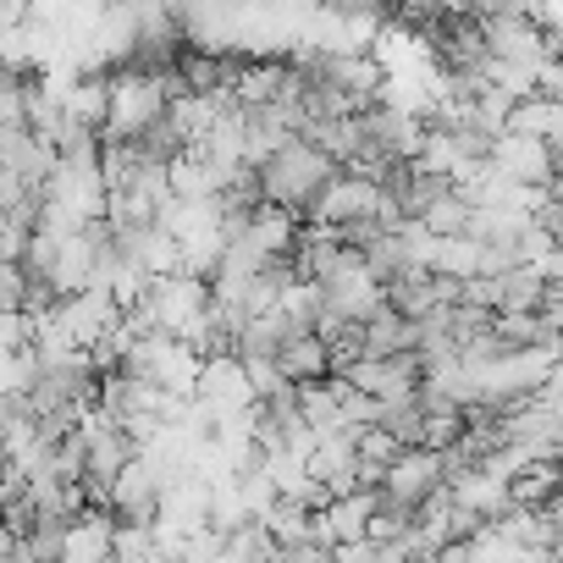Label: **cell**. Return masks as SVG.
Here are the masks:
<instances>
[{
	"instance_id": "1",
	"label": "cell",
	"mask_w": 563,
	"mask_h": 563,
	"mask_svg": "<svg viewBox=\"0 0 563 563\" xmlns=\"http://www.w3.org/2000/svg\"><path fill=\"white\" fill-rule=\"evenodd\" d=\"M338 172H343V166H338L327 150H316L310 139H288L276 155H265V161L254 166L260 199L276 205V210H288V216H310V205L321 199V188H327Z\"/></svg>"
},
{
	"instance_id": "2",
	"label": "cell",
	"mask_w": 563,
	"mask_h": 563,
	"mask_svg": "<svg viewBox=\"0 0 563 563\" xmlns=\"http://www.w3.org/2000/svg\"><path fill=\"white\" fill-rule=\"evenodd\" d=\"M442 492H448V453H437V448H404L376 475V497L387 508H398V514H420Z\"/></svg>"
},
{
	"instance_id": "3",
	"label": "cell",
	"mask_w": 563,
	"mask_h": 563,
	"mask_svg": "<svg viewBox=\"0 0 563 563\" xmlns=\"http://www.w3.org/2000/svg\"><path fill=\"white\" fill-rule=\"evenodd\" d=\"M305 221L332 227V232H354V227H365V221H398V216H393V205H387V194H382L376 177H365V172H338V177L321 188V199L310 205Z\"/></svg>"
},
{
	"instance_id": "4",
	"label": "cell",
	"mask_w": 563,
	"mask_h": 563,
	"mask_svg": "<svg viewBox=\"0 0 563 563\" xmlns=\"http://www.w3.org/2000/svg\"><path fill=\"white\" fill-rule=\"evenodd\" d=\"M166 486H172V475H166L150 453H139V459L117 475V486H111V497H106V514H111L117 525H155Z\"/></svg>"
},
{
	"instance_id": "5",
	"label": "cell",
	"mask_w": 563,
	"mask_h": 563,
	"mask_svg": "<svg viewBox=\"0 0 563 563\" xmlns=\"http://www.w3.org/2000/svg\"><path fill=\"white\" fill-rule=\"evenodd\" d=\"M492 172H503L508 183L519 188H558V150L541 144V139H519V133H503L492 144Z\"/></svg>"
},
{
	"instance_id": "6",
	"label": "cell",
	"mask_w": 563,
	"mask_h": 563,
	"mask_svg": "<svg viewBox=\"0 0 563 563\" xmlns=\"http://www.w3.org/2000/svg\"><path fill=\"white\" fill-rule=\"evenodd\" d=\"M276 371L282 382H294V387H316L327 376H338V360H332V343L316 338V332H299L276 349Z\"/></svg>"
},
{
	"instance_id": "7",
	"label": "cell",
	"mask_w": 563,
	"mask_h": 563,
	"mask_svg": "<svg viewBox=\"0 0 563 563\" xmlns=\"http://www.w3.org/2000/svg\"><path fill=\"white\" fill-rule=\"evenodd\" d=\"M393 354H420V327L409 316H398L393 305H382L360 327V354L354 360H393Z\"/></svg>"
},
{
	"instance_id": "8",
	"label": "cell",
	"mask_w": 563,
	"mask_h": 563,
	"mask_svg": "<svg viewBox=\"0 0 563 563\" xmlns=\"http://www.w3.org/2000/svg\"><path fill=\"white\" fill-rule=\"evenodd\" d=\"M508 133H519V139H541V144H563V106L558 100H547V95H525V100H514V111H508Z\"/></svg>"
},
{
	"instance_id": "9",
	"label": "cell",
	"mask_w": 563,
	"mask_h": 563,
	"mask_svg": "<svg viewBox=\"0 0 563 563\" xmlns=\"http://www.w3.org/2000/svg\"><path fill=\"white\" fill-rule=\"evenodd\" d=\"M470 216H475V205H470V194L453 183V188H442V194L420 210V227H426L431 238H464V232H470Z\"/></svg>"
},
{
	"instance_id": "10",
	"label": "cell",
	"mask_w": 563,
	"mask_h": 563,
	"mask_svg": "<svg viewBox=\"0 0 563 563\" xmlns=\"http://www.w3.org/2000/svg\"><path fill=\"white\" fill-rule=\"evenodd\" d=\"M536 95H547V100L563 106V62H547V67L536 73Z\"/></svg>"
},
{
	"instance_id": "11",
	"label": "cell",
	"mask_w": 563,
	"mask_h": 563,
	"mask_svg": "<svg viewBox=\"0 0 563 563\" xmlns=\"http://www.w3.org/2000/svg\"><path fill=\"white\" fill-rule=\"evenodd\" d=\"M415 563H442V552H431V558H415Z\"/></svg>"
}]
</instances>
